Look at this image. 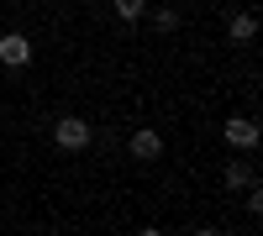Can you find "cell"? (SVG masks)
Masks as SVG:
<instances>
[{"instance_id": "10", "label": "cell", "mask_w": 263, "mask_h": 236, "mask_svg": "<svg viewBox=\"0 0 263 236\" xmlns=\"http://www.w3.org/2000/svg\"><path fill=\"white\" fill-rule=\"evenodd\" d=\"M137 236H163V231H137Z\"/></svg>"}, {"instance_id": "4", "label": "cell", "mask_w": 263, "mask_h": 236, "mask_svg": "<svg viewBox=\"0 0 263 236\" xmlns=\"http://www.w3.org/2000/svg\"><path fill=\"white\" fill-rule=\"evenodd\" d=\"M227 142H232V147H253V142H258V126H253L248 116H237V121H227Z\"/></svg>"}, {"instance_id": "1", "label": "cell", "mask_w": 263, "mask_h": 236, "mask_svg": "<svg viewBox=\"0 0 263 236\" xmlns=\"http://www.w3.org/2000/svg\"><path fill=\"white\" fill-rule=\"evenodd\" d=\"M53 142L63 147V153H79V147H90V126H84L79 116H63V121L53 126Z\"/></svg>"}, {"instance_id": "7", "label": "cell", "mask_w": 263, "mask_h": 236, "mask_svg": "<svg viewBox=\"0 0 263 236\" xmlns=\"http://www.w3.org/2000/svg\"><path fill=\"white\" fill-rule=\"evenodd\" d=\"M253 184V168L248 163H227V189H248Z\"/></svg>"}, {"instance_id": "8", "label": "cell", "mask_w": 263, "mask_h": 236, "mask_svg": "<svg viewBox=\"0 0 263 236\" xmlns=\"http://www.w3.org/2000/svg\"><path fill=\"white\" fill-rule=\"evenodd\" d=\"M153 21H158L163 32H174V27H179V11H158V16H153Z\"/></svg>"}, {"instance_id": "9", "label": "cell", "mask_w": 263, "mask_h": 236, "mask_svg": "<svg viewBox=\"0 0 263 236\" xmlns=\"http://www.w3.org/2000/svg\"><path fill=\"white\" fill-rule=\"evenodd\" d=\"M195 236H221V231H216V226H200V231H195Z\"/></svg>"}, {"instance_id": "3", "label": "cell", "mask_w": 263, "mask_h": 236, "mask_svg": "<svg viewBox=\"0 0 263 236\" xmlns=\"http://www.w3.org/2000/svg\"><path fill=\"white\" fill-rule=\"evenodd\" d=\"M126 147H132V158H142V163H147V158H158V153H163V137H158V132H137Z\"/></svg>"}, {"instance_id": "6", "label": "cell", "mask_w": 263, "mask_h": 236, "mask_svg": "<svg viewBox=\"0 0 263 236\" xmlns=\"http://www.w3.org/2000/svg\"><path fill=\"white\" fill-rule=\"evenodd\" d=\"M111 11H116L121 21H142V16H147V0H111Z\"/></svg>"}, {"instance_id": "2", "label": "cell", "mask_w": 263, "mask_h": 236, "mask_svg": "<svg viewBox=\"0 0 263 236\" xmlns=\"http://www.w3.org/2000/svg\"><path fill=\"white\" fill-rule=\"evenodd\" d=\"M0 63H6V69H27V63H32V42L21 37V32L0 37Z\"/></svg>"}, {"instance_id": "5", "label": "cell", "mask_w": 263, "mask_h": 236, "mask_svg": "<svg viewBox=\"0 0 263 236\" xmlns=\"http://www.w3.org/2000/svg\"><path fill=\"white\" fill-rule=\"evenodd\" d=\"M227 32H232V42H253V37H258V16H248V11H242V16H232V21H227Z\"/></svg>"}]
</instances>
